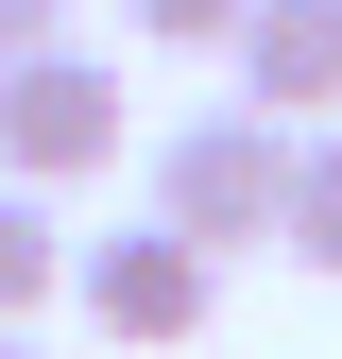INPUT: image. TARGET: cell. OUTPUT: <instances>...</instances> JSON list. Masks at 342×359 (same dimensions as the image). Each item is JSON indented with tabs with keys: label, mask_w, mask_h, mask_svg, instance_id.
Returning <instances> with one entry per match:
<instances>
[{
	"label": "cell",
	"mask_w": 342,
	"mask_h": 359,
	"mask_svg": "<svg viewBox=\"0 0 342 359\" xmlns=\"http://www.w3.org/2000/svg\"><path fill=\"white\" fill-rule=\"evenodd\" d=\"M0 359H52V342H34V325H0Z\"/></svg>",
	"instance_id": "9c48e42d"
},
{
	"label": "cell",
	"mask_w": 342,
	"mask_h": 359,
	"mask_svg": "<svg viewBox=\"0 0 342 359\" xmlns=\"http://www.w3.org/2000/svg\"><path fill=\"white\" fill-rule=\"evenodd\" d=\"M69 257H86V240L52 222V189H0V325H34V308H52Z\"/></svg>",
	"instance_id": "5b68a950"
},
{
	"label": "cell",
	"mask_w": 342,
	"mask_h": 359,
	"mask_svg": "<svg viewBox=\"0 0 342 359\" xmlns=\"http://www.w3.org/2000/svg\"><path fill=\"white\" fill-rule=\"evenodd\" d=\"M86 171H120V69L69 34L0 69V189H86Z\"/></svg>",
	"instance_id": "3957f363"
},
{
	"label": "cell",
	"mask_w": 342,
	"mask_h": 359,
	"mask_svg": "<svg viewBox=\"0 0 342 359\" xmlns=\"http://www.w3.org/2000/svg\"><path fill=\"white\" fill-rule=\"evenodd\" d=\"M274 257L342 274V120H308V171H291V240H274Z\"/></svg>",
	"instance_id": "8992f818"
},
{
	"label": "cell",
	"mask_w": 342,
	"mask_h": 359,
	"mask_svg": "<svg viewBox=\"0 0 342 359\" xmlns=\"http://www.w3.org/2000/svg\"><path fill=\"white\" fill-rule=\"evenodd\" d=\"M69 308H86L103 342L171 359V342H205V308H223V257H205L189 222H120V240H86V257H69Z\"/></svg>",
	"instance_id": "7a4b0ae2"
},
{
	"label": "cell",
	"mask_w": 342,
	"mask_h": 359,
	"mask_svg": "<svg viewBox=\"0 0 342 359\" xmlns=\"http://www.w3.org/2000/svg\"><path fill=\"white\" fill-rule=\"evenodd\" d=\"M256 0H120V34H154V52H240Z\"/></svg>",
	"instance_id": "52a82bcc"
},
{
	"label": "cell",
	"mask_w": 342,
	"mask_h": 359,
	"mask_svg": "<svg viewBox=\"0 0 342 359\" xmlns=\"http://www.w3.org/2000/svg\"><path fill=\"white\" fill-rule=\"evenodd\" d=\"M291 171H308V120H274V103H205V120H171V137H154V222H189L205 257L291 240Z\"/></svg>",
	"instance_id": "6da1fadb"
},
{
	"label": "cell",
	"mask_w": 342,
	"mask_h": 359,
	"mask_svg": "<svg viewBox=\"0 0 342 359\" xmlns=\"http://www.w3.org/2000/svg\"><path fill=\"white\" fill-rule=\"evenodd\" d=\"M18 52H69V0H0V69Z\"/></svg>",
	"instance_id": "ba28073f"
},
{
	"label": "cell",
	"mask_w": 342,
	"mask_h": 359,
	"mask_svg": "<svg viewBox=\"0 0 342 359\" xmlns=\"http://www.w3.org/2000/svg\"><path fill=\"white\" fill-rule=\"evenodd\" d=\"M240 103L342 120V0H256V18H240Z\"/></svg>",
	"instance_id": "277c9868"
}]
</instances>
